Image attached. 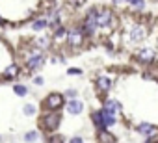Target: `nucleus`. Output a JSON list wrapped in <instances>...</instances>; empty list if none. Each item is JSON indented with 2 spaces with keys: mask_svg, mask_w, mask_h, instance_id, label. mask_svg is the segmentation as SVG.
<instances>
[{
  "mask_svg": "<svg viewBox=\"0 0 158 143\" xmlns=\"http://www.w3.org/2000/svg\"><path fill=\"white\" fill-rule=\"evenodd\" d=\"M69 75H80V69H69Z\"/></svg>",
  "mask_w": 158,
  "mask_h": 143,
  "instance_id": "nucleus-26",
  "label": "nucleus"
},
{
  "mask_svg": "<svg viewBox=\"0 0 158 143\" xmlns=\"http://www.w3.org/2000/svg\"><path fill=\"white\" fill-rule=\"evenodd\" d=\"M41 63H43V56H41V54H34V56H30V59H28V69H30V71H32V69H37Z\"/></svg>",
  "mask_w": 158,
  "mask_h": 143,
  "instance_id": "nucleus-6",
  "label": "nucleus"
},
{
  "mask_svg": "<svg viewBox=\"0 0 158 143\" xmlns=\"http://www.w3.org/2000/svg\"><path fill=\"white\" fill-rule=\"evenodd\" d=\"M119 2H123V0H114V4H119Z\"/></svg>",
  "mask_w": 158,
  "mask_h": 143,
  "instance_id": "nucleus-28",
  "label": "nucleus"
},
{
  "mask_svg": "<svg viewBox=\"0 0 158 143\" xmlns=\"http://www.w3.org/2000/svg\"><path fill=\"white\" fill-rule=\"evenodd\" d=\"M47 110H50V112H56V110H60L61 106H63V95H60V93H50L47 99H45V104H43Z\"/></svg>",
  "mask_w": 158,
  "mask_h": 143,
  "instance_id": "nucleus-1",
  "label": "nucleus"
},
{
  "mask_svg": "<svg viewBox=\"0 0 158 143\" xmlns=\"http://www.w3.org/2000/svg\"><path fill=\"white\" fill-rule=\"evenodd\" d=\"M152 130H154V126L149 125V123H141V125L138 126V132H141V134H145V136H152V134H151Z\"/></svg>",
  "mask_w": 158,
  "mask_h": 143,
  "instance_id": "nucleus-11",
  "label": "nucleus"
},
{
  "mask_svg": "<svg viewBox=\"0 0 158 143\" xmlns=\"http://www.w3.org/2000/svg\"><path fill=\"white\" fill-rule=\"evenodd\" d=\"M86 2V0H69V4L71 6H74V8H78V6H82Z\"/></svg>",
  "mask_w": 158,
  "mask_h": 143,
  "instance_id": "nucleus-24",
  "label": "nucleus"
},
{
  "mask_svg": "<svg viewBox=\"0 0 158 143\" xmlns=\"http://www.w3.org/2000/svg\"><path fill=\"white\" fill-rule=\"evenodd\" d=\"M82 102L80 100H71V102H67V110L71 112V113H80L82 112Z\"/></svg>",
  "mask_w": 158,
  "mask_h": 143,
  "instance_id": "nucleus-9",
  "label": "nucleus"
},
{
  "mask_svg": "<svg viewBox=\"0 0 158 143\" xmlns=\"http://www.w3.org/2000/svg\"><path fill=\"white\" fill-rule=\"evenodd\" d=\"M97 86H99V89L108 91V89L112 88V82H110V78H106V76H99V78H97Z\"/></svg>",
  "mask_w": 158,
  "mask_h": 143,
  "instance_id": "nucleus-10",
  "label": "nucleus"
},
{
  "mask_svg": "<svg viewBox=\"0 0 158 143\" xmlns=\"http://www.w3.org/2000/svg\"><path fill=\"white\" fill-rule=\"evenodd\" d=\"M128 4L136 10H143L145 8V0H128Z\"/></svg>",
  "mask_w": 158,
  "mask_h": 143,
  "instance_id": "nucleus-16",
  "label": "nucleus"
},
{
  "mask_svg": "<svg viewBox=\"0 0 158 143\" xmlns=\"http://www.w3.org/2000/svg\"><path fill=\"white\" fill-rule=\"evenodd\" d=\"M117 110H121V106H119V102H115V100H108L106 104H104V113H110V115H114Z\"/></svg>",
  "mask_w": 158,
  "mask_h": 143,
  "instance_id": "nucleus-7",
  "label": "nucleus"
},
{
  "mask_svg": "<svg viewBox=\"0 0 158 143\" xmlns=\"http://www.w3.org/2000/svg\"><path fill=\"white\" fill-rule=\"evenodd\" d=\"M143 37H145V30H143L141 26H138V28L132 30V39H134V41H139V39H143Z\"/></svg>",
  "mask_w": 158,
  "mask_h": 143,
  "instance_id": "nucleus-12",
  "label": "nucleus"
},
{
  "mask_svg": "<svg viewBox=\"0 0 158 143\" xmlns=\"http://www.w3.org/2000/svg\"><path fill=\"white\" fill-rule=\"evenodd\" d=\"M152 58H154V54L151 50H141L138 54V59H141V61H152Z\"/></svg>",
  "mask_w": 158,
  "mask_h": 143,
  "instance_id": "nucleus-13",
  "label": "nucleus"
},
{
  "mask_svg": "<svg viewBox=\"0 0 158 143\" xmlns=\"http://www.w3.org/2000/svg\"><path fill=\"white\" fill-rule=\"evenodd\" d=\"M97 28V10H91L86 17V22H84V32L86 34H93Z\"/></svg>",
  "mask_w": 158,
  "mask_h": 143,
  "instance_id": "nucleus-3",
  "label": "nucleus"
},
{
  "mask_svg": "<svg viewBox=\"0 0 158 143\" xmlns=\"http://www.w3.org/2000/svg\"><path fill=\"white\" fill-rule=\"evenodd\" d=\"M99 141H101V143H115V136H114L112 132H108V130H101Z\"/></svg>",
  "mask_w": 158,
  "mask_h": 143,
  "instance_id": "nucleus-8",
  "label": "nucleus"
},
{
  "mask_svg": "<svg viewBox=\"0 0 158 143\" xmlns=\"http://www.w3.org/2000/svg\"><path fill=\"white\" fill-rule=\"evenodd\" d=\"M67 95H69V97H76V91H73V89H69V91H67Z\"/></svg>",
  "mask_w": 158,
  "mask_h": 143,
  "instance_id": "nucleus-27",
  "label": "nucleus"
},
{
  "mask_svg": "<svg viewBox=\"0 0 158 143\" xmlns=\"http://www.w3.org/2000/svg\"><path fill=\"white\" fill-rule=\"evenodd\" d=\"M60 121H61V115L56 113V112H52V113H47V115L43 117L41 125H43V128H47V130H56V128L60 126Z\"/></svg>",
  "mask_w": 158,
  "mask_h": 143,
  "instance_id": "nucleus-2",
  "label": "nucleus"
},
{
  "mask_svg": "<svg viewBox=\"0 0 158 143\" xmlns=\"http://www.w3.org/2000/svg\"><path fill=\"white\" fill-rule=\"evenodd\" d=\"M110 21H112V11L110 10H102L97 15V26H108Z\"/></svg>",
  "mask_w": 158,
  "mask_h": 143,
  "instance_id": "nucleus-5",
  "label": "nucleus"
},
{
  "mask_svg": "<svg viewBox=\"0 0 158 143\" xmlns=\"http://www.w3.org/2000/svg\"><path fill=\"white\" fill-rule=\"evenodd\" d=\"M93 123L97 126H102V112H95L93 113Z\"/></svg>",
  "mask_w": 158,
  "mask_h": 143,
  "instance_id": "nucleus-17",
  "label": "nucleus"
},
{
  "mask_svg": "<svg viewBox=\"0 0 158 143\" xmlns=\"http://www.w3.org/2000/svg\"><path fill=\"white\" fill-rule=\"evenodd\" d=\"M4 75H6V78H13V76H17V75H19V67H17V65H10V67L6 69V73H4Z\"/></svg>",
  "mask_w": 158,
  "mask_h": 143,
  "instance_id": "nucleus-14",
  "label": "nucleus"
},
{
  "mask_svg": "<svg viewBox=\"0 0 158 143\" xmlns=\"http://www.w3.org/2000/svg\"><path fill=\"white\" fill-rule=\"evenodd\" d=\"M65 35H67L65 28H61V26H60V28H56V32H54V37H56V39H61V37H65Z\"/></svg>",
  "mask_w": 158,
  "mask_h": 143,
  "instance_id": "nucleus-18",
  "label": "nucleus"
},
{
  "mask_svg": "<svg viewBox=\"0 0 158 143\" xmlns=\"http://www.w3.org/2000/svg\"><path fill=\"white\" fill-rule=\"evenodd\" d=\"M24 139H26V141H35V139H37V134H35V132H28V134L24 136Z\"/></svg>",
  "mask_w": 158,
  "mask_h": 143,
  "instance_id": "nucleus-22",
  "label": "nucleus"
},
{
  "mask_svg": "<svg viewBox=\"0 0 158 143\" xmlns=\"http://www.w3.org/2000/svg\"><path fill=\"white\" fill-rule=\"evenodd\" d=\"M13 91H15L19 97H24V95H26V88H24V86H15Z\"/></svg>",
  "mask_w": 158,
  "mask_h": 143,
  "instance_id": "nucleus-20",
  "label": "nucleus"
},
{
  "mask_svg": "<svg viewBox=\"0 0 158 143\" xmlns=\"http://www.w3.org/2000/svg\"><path fill=\"white\" fill-rule=\"evenodd\" d=\"M112 125H115L114 115H110V113H104V112H102V126H112Z\"/></svg>",
  "mask_w": 158,
  "mask_h": 143,
  "instance_id": "nucleus-15",
  "label": "nucleus"
},
{
  "mask_svg": "<svg viewBox=\"0 0 158 143\" xmlns=\"http://www.w3.org/2000/svg\"><path fill=\"white\" fill-rule=\"evenodd\" d=\"M34 112H35V108H34L32 104H26V106H24V113H26V115H32Z\"/></svg>",
  "mask_w": 158,
  "mask_h": 143,
  "instance_id": "nucleus-23",
  "label": "nucleus"
},
{
  "mask_svg": "<svg viewBox=\"0 0 158 143\" xmlns=\"http://www.w3.org/2000/svg\"><path fill=\"white\" fill-rule=\"evenodd\" d=\"M67 39H69V45H73V47H78V45H82V39H84V35H82V32L80 30H69L67 32Z\"/></svg>",
  "mask_w": 158,
  "mask_h": 143,
  "instance_id": "nucleus-4",
  "label": "nucleus"
},
{
  "mask_svg": "<svg viewBox=\"0 0 158 143\" xmlns=\"http://www.w3.org/2000/svg\"><path fill=\"white\" fill-rule=\"evenodd\" d=\"M48 143H63V137H61L60 134H52V136L48 137Z\"/></svg>",
  "mask_w": 158,
  "mask_h": 143,
  "instance_id": "nucleus-19",
  "label": "nucleus"
},
{
  "mask_svg": "<svg viewBox=\"0 0 158 143\" xmlns=\"http://www.w3.org/2000/svg\"><path fill=\"white\" fill-rule=\"evenodd\" d=\"M69 143H84V139L76 136V137H71V141H69Z\"/></svg>",
  "mask_w": 158,
  "mask_h": 143,
  "instance_id": "nucleus-25",
  "label": "nucleus"
},
{
  "mask_svg": "<svg viewBox=\"0 0 158 143\" xmlns=\"http://www.w3.org/2000/svg\"><path fill=\"white\" fill-rule=\"evenodd\" d=\"M47 26V21H35L34 22V30H43Z\"/></svg>",
  "mask_w": 158,
  "mask_h": 143,
  "instance_id": "nucleus-21",
  "label": "nucleus"
}]
</instances>
